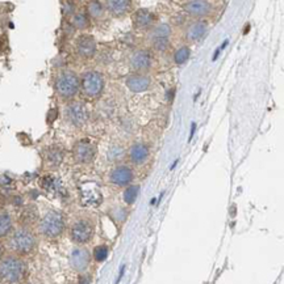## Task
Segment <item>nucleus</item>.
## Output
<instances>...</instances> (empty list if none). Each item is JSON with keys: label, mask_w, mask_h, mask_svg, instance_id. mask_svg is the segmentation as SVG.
<instances>
[{"label": "nucleus", "mask_w": 284, "mask_h": 284, "mask_svg": "<svg viewBox=\"0 0 284 284\" xmlns=\"http://www.w3.org/2000/svg\"><path fill=\"white\" fill-rule=\"evenodd\" d=\"M28 277V266L19 255H7L0 259V282L4 284H20Z\"/></svg>", "instance_id": "f257e3e1"}, {"label": "nucleus", "mask_w": 284, "mask_h": 284, "mask_svg": "<svg viewBox=\"0 0 284 284\" xmlns=\"http://www.w3.org/2000/svg\"><path fill=\"white\" fill-rule=\"evenodd\" d=\"M39 240L29 228H19L13 230L8 238V248L16 255H29L37 249Z\"/></svg>", "instance_id": "f03ea898"}, {"label": "nucleus", "mask_w": 284, "mask_h": 284, "mask_svg": "<svg viewBox=\"0 0 284 284\" xmlns=\"http://www.w3.org/2000/svg\"><path fill=\"white\" fill-rule=\"evenodd\" d=\"M79 87H81V80H79L78 75L70 69H65L62 72H59L54 80L55 92L59 97L66 98V100H70L77 96V93L79 92Z\"/></svg>", "instance_id": "7ed1b4c3"}, {"label": "nucleus", "mask_w": 284, "mask_h": 284, "mask_svg": "<svg viewBox=\"0 0 284 284\" xmlns=\"http://www.w3.org/2000/svg\"><path fill=\"white\" fill-rule=\"evenodd\" d=\"M40 234L47 240H54L62 236L65 230V219L63 216L57 211L47 212L39 224Z\"/></svg>", "instance_id": "20e7f679"}, {"label": "nucleus", "mask_w": 284, "mask_h": 284, "mask_svg": "<svg viewBox=\"0 0 284 284\" xmlns=\"http://www.w3.org/2000/svg\"><path fill=\"white\" fill-rule=\"evenodd\" d=\"M94 232L95 227L90 219H86V218L78 219L73 225H71L70 229L71 241L75 242V244H78V245L87 244L91 238L94 237Z\"/></svg>", "instance_id": "39448f33"}, {"label": "nucleus", "mask_w": 284, "mask_h": 284, "mask_svg": "<svg viewBox=\"0 0 284 284\" xmlns=\"http://www.w3.org/2000/svg\"><path fill=\"white\" fill-rule=\"evenodd\" d=\"M81 87H82L83 93L88 97H97L100 96L104 88V79L100 73L96 71H90L83 75L81 80Z\"/></svg>", "instance_id": "423d86ee"}, {"label": "nucleus", "mask_w": 284, "mask_h": 284, "mask_svg": "<svg viewBox=\"0 0 284 284\" xmlns=\"http://www.w3.org/2000/svg\"><path fill=\"white\" fill-rule=\"evenodd\" d=\"M73 156L78 164H88L96 156V147L90 140H79L73 148Z\"/></svg>", "instance_id": "0eeeda50"}, {"label": "nucleus", "mask_w": 284, "mask_h": 284, "mask_svg": "<svg viewBox=\"0 0 284 284\" xmlns=\"http://www.w3.org/2000/svg\"><path fill=\"white\" fill-rule=\"evenodd\" d=\"M65 115H66L67 122L75 127H81L86 123L88 113L86 106L81 102H70L65 109Z\"/></svg>", "instance_id": "6e6552de"}, {"label": "nucleus", "mask_w": 284, "mask_h": 284, "mask_svg": "<svg viewBox=\"0 0 284 284\" xmlns=\"http://www.w3.org/2000/svg\"><path fill=\"white\" fill-rule=\"evenodd\" d=\"M91 254L86 248H75L70 254V265L71 267L78 271L83 273L86 271L87 267L90 266Z\"/></svg>", "instance_id": "1a4fd4ad"}, {"label": "nucleus", "mask_w": 284, "mask_h": 284, "mask_svg": "<svg viewBox=\"0 0 284 284\" xmlns=\"http://www.w3.org/2000/svg\"><path fill=\"white\" fill-rule=\"evenodd\" d=\"M77 53L81 58H92L96 53V41L92 35H81L75 45Z\"/></svg>", "instance_id": "9d476101"}, {"label": "nucleus", "mask_w": 284, "mask_h": 284, "mask_svg": "<svg viewBox=\"0 0 284 284\" xmlns=\"http://www.w3.org/2000/svg\"><path fill=\"white\" fill-rule=\"evenodd\" d=\"M184 9L195 17H205L212 11V4L205 0H192L184 4Z\"/></svg>", "instance_id": "9b49d317"}, {"label": "nucleus", "mask_w": 284, "mask_h": 284, "mask_svg": "<svg viewBox=\"0 0 284 284\" xmlns=\"http://www.w3.org/2000/svg\"><path fill=\"white\" fill-rule=\"evenodd\" d=\"M133 170L126 165H120L115 168L111 173V182L117 186H126L133 181Z\"/></svg>", "instance_id": "f8f14e48"}, {"label": "nucleus", "mask_w": 284, "mask_h": 284, "mask_svg": "<svg viewBox=\"0 0 284 284\" xmlns=\"http://www.w3.org/2000/svg\"><path fill=\"white\" fill-rule=\"evenodd\" d=\"M126 87H128L132 92L142 93L148 91L150 87V77L140 75V73H133L126 77Z\"/></svg>", "instance_id": "ddd939ff"}, {"label": "nucleus", "mask_w": 284, "mask_h": 284, "mask_svg": "<svg viewBox=\"0 0 284 284\" xmlns=\"http://www.w3.org/2000/svg\"><path fill=\"white\" fill-rule=\"evenodd\" d=\"M130 65L136 71H146L152 65V55L148 50H137L130 58Z\"/></svg>", "instance_id": "4468645a"}, {"label": "nucleus", "mask_w": 284, "mask_h": 284, "mask_svg": "<svg viewBox=\"0 0 284 284\" xmlns=\"http://www.w3.org/2000/svg\"><path fill=\"white\" fill-rule=\"evenodd\" d=\"M63 160V151L57 146L49 147L45 152H43V161L46 164L47 168L55 169L62 164Z\"/></svg>", "instance_id": "2eb2a0df"}, {"label": "nucleus", "mask_w": 284, "mask_h": 284, "mask_svg": "<svg viewBox=\"0 0 284 284\" xmlns=\"http://www.w3.org/2000/svg\"><path fill=\"white\" fill-rule=\"evenodd\" d=\"M149 155H150V151H149V147L144 143H136L130 147L129 150V158H130V161L136 165H141L144 164L146 160H148Z\"/></svg>", "instance_id": "dca6fc26"}, {"label": "nucleus", "mask_w": 284, "mask_h": 284, "mask_svg": "<svg viewBox=\"0 0 284 284\" xmlns=\"http://www.w3.org/2000/svg\"><path fill=\"white\" fill-rule=\"evenodd\" d=\"M154 20H156V17H154V15L150 11H148V9H138L134 13L133 23H134V25L138 29H149L153 25V23H154Z\"/></svg>", "instance_id": "f3484780"}, {"label": "nucleus", "mask_w": 284, "mask_h": 284, "mask_svg": "<svg viewBox=\"0 0 284 284\" xmlns=\"http://www.w3.org/2000/svg\"><path fill=\"white\" fill-rule=\"evenodd\" d=\"M104 5L112 15L122 16L128 13L132 3L128 0H108V1H105Z\"/></svg>", "instance_id": "a211bd4d"}, {"label": "nucleus", "mask_w": 284, "mask_h": 284, "mask_svg": "<svg viewBox=\"0 0 284 284\" xmlns=\"http://www.w3.org/2000/svg\"><path fill=\"white\" fill-rule=\"evenodd\" d=\"M206 31H208V25L204 21H195L188 27L187 29V38L190 41H199L205 35Z\"/></svg>", "instance_id": "6ab92c4d"}, {"label": "nucleus", "mask_w": 284, "mask_h": 284, "mask_svg": "<svg viewBox=\"0 0 284 284\" xmlns=\"http://www.w3.org/2000/svg\"><path fill=\"white\" fill-rule=\"evenodd\" d=\"M12 232V219L5 212H0V238L5 237Z\"/></svg>", "instance_id": "aec40b11"}, {"label": "nucleus", "mask_w": 284, "mask_h": 284, "mask_svg": "<svg viewBox=\"0 0 284 284\" xmlns=\"http://www.w3.org/2000/svg\"><path fill=\"white\" fill-rule=\"evenodd\" d=\"M170 34H171V29L167 24H161L153 29L152 33H150V38H152V41L157 38H168Z\"/></svg>", "instance_id": "412c9836"}, {"label": "nucleus", "mask_w": 284, "mask_h": 284, "mask_svg": "<svg viewBox=\"0 0 284 284\" xmlns=\"http://www.w3.org/2000/svg\"><path fill=\"white\" fill-rule=\"evenodd\" d=\"M87 9H88V15L92 19H101L104 16V7L99 1H91Z\"/></svg>", "instance_id": "4be33fe9"}, {"label": "nucleus", "mask_w": 284, "mask_h": 284, "mask_svg": "<svg viewBox=\"0 0 284 284\" xmlns=\"http://www.w3.org/2000/svg\"><path fill=\"white\" fill-rule=\"evenodd\" d=\"M73 25L77 29H87L90 27V20H88L86 13H75L73 16Z\"/></svg>", "instance_id": "5701e85b"}, {"label": "nucleus", "mask_w": 284, "mask_h": 284, "mask_svg": "<svg viewBox=\"0 0 284 284\" xmlns=\"http://www.w3.org/2000/svg\"><path fill=\"white\" fill-rule=\"evenodd\" d=\"M191 51L187 46H182L179 47L178 50L175 51V54H174V61H175L176 64H184L186 62L190 59Z\"/></svg>", "instance_id": "b1692460"}, {"label": "nucleus", "mask_w": 284, "mask_h": 284, "mask_svg": "<svg viewBox=\"0 0 284 284\" xmlns=\"http://www.w3.org/2000/svg\"><path fill=\"white\" fill-rule=\"evenodd\" d=\"M138 192H140V186H138V185H132V186H129V188L124 191V200L128 204H133L136 202L137 196H138Z\"/></svg>", "instance_id": "393cba45"}, {"label": "nucleus", "mask_w": 284, "mask_h": 284, "mask_svg": "<svg viewBox=\"0 0 284 284\" xmlns=\"http://www.w3.org/2000/svg\"><path fill=\"white\" fill-rule=\"evenodd\" d=\"M108 257V248L107 246H97L94 250V258L97 262H103Z\"/></svg>", "instance_id": "a878e982"}, {"label": "nucleus", "mask_w": 284, "mask_h": 284, "mask_svg": "<svg viewBox=\"0 0 284 284\" xmlns=\"http://www.w3.org/2000/svg\"><path fill=\"white\" fill-rule=\"evenodd\" d=\"M168 46H170V41H168V38L153 39V47H154L157 51L167 50Z\"/></svg>", "instance_id": "bb28decb"}, {"label": "nucleus", "mask_w": 284, "mask_h": 284, "mask_svg": "<svg viewBox=\"0 0 284 284\" xmlns=\"http://www.w3.org/2000/svg\"><path fill=\"white\" fill-rule=\"evenodd\" d=\"M62 5V11L65 16H74V3H70V1H62L61 3Z\"/></svg>", "instance_id": "cd10ccee"}, {"label": "nucleus", "mask_w": 284, "mask_h": 284, "mask_svg": "<svg viewBox=\"0 0 284 284\" xmlns=\"http://www.w3.org/2000/svg\"><path fill=\"white\" fill-rule=\"evenodd\" d=\"M195 131H196V123H192V126H191V132H190V138H188V142H191L192 140V138H194L195 135Z\"/></svg>", "instance_id": "c85d7f7f"}, {"label": "nucleus", "mask_w": 284, "mask_h": 284, "mask_svg": "<svg viewBox=\"0 0 284 284\" xmlns=\"http://www.w3.org/2000/svg\"><path fill=\"white\" fill-rule=\"evenodd\" d=\"M221 51H222V50H221V49H220V46H218V47H217V50L214 51L213 57H212V61H213V62H214V61H217V58L220 57V54H221Z\"/></svg>", "instance_id": "c756f323"}, {"label": "nucleus", "mask_w": 284, "mask_h": 284, "mask_svg": "<svg viewBox=\"0 0 284 284\" xmlns=\"http://www.w3.org/2000/svg\"><path fill=\"white\" fill-rule=\"evenodd\" d=\"M88 283H90V277H88V275L81 278V283L79 284H88Z\"/></svg>", "instance_id": "7c9ffc66"}, {"label": "nucleus", "mask_w": 284, "mask_h": 284, "mask_svg": "<svg viewBox=\"0 0 284 284\" xmlns=\"http://www.w3.org/2000/svg\"><path fill=\"white\" fill-rule=\"evenodd\" d=\"M3 252H4L3 246L0 245V259H1V257H3Z\"/></svg>", "instance_id": "2f4dec72"}, {"label": "nucleus", "mask_w": 284, "mask_h": 284, "mask_svg": "<svg viewBox=\"0 0 284 284\" xmlns=\"http://www.w3.org/2000/svg\"><path fill=\"white\" fill-rule=\"evenodd\" d=\"M28 284H42V283H40V282H31V283Z\"/></svg>", "instance_id": "473e14b6"}]
</instances>
